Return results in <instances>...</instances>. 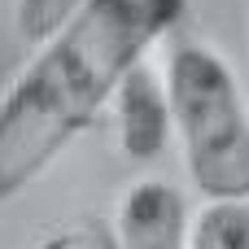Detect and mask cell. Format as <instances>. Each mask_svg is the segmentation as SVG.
Returning a JSON list of instances; mask_svg holds the SVG:
<instances>
[{
	"label": "cell",
	"mask_w": 249,
	"mask_h": 249,
	"mask_svg": "<svg viewBox=\"0 0 249 249\" xmlns=\"http://www.w3.org/2000/svg\"><path fill=\"white\" fill-rule=\"evenodd\" d=\"M188 249H249V201H210L193 223Z\"/></svg>",
	"instance_id": "cell-5"
},
{
	"label": "cell",
	"mask_w": 249,
	"mask_h": 249,
	"mask_svg": "<svg viewBox=\"0 0 249 249\" xmlns=\"http://www.w3.org/2000/svg\"><path fill=\"white\" fill-rule=\"evenodd\" d=\"M44 249H123L105 228H70L61 236H53Z\"/></svg>",
	"instance_id": "cell-7"
},
{
	"label": "cell",
	"mask_w": 249,
	"mask_h": 249,
	"mask_svg": "<svg viewBox=\"0 0 249 249\" xmlns=\"http://www.w3.org/2000/svg\"><path fill=\"white\" fill-rule=\"evenodd\" d=\"M171 118L188 175L210 201H249V114L232 70L201 44H179L166 61Z\"/></svg>",
	"instance_id": "cell-2"
},
{
	"label": "cell",
	"mask_w": 249,
	"mask_h": 249,
	"mask_svg": "<svg viewBox=\"0 0 249 249\" xmlns=\"http://www.w3.org/2000/svg\"><path fill=\"white\" fill-rule=\"evenodd\" d=\"M88 0H18L13 4V26L26 44H44L48 35H57Z\"/></svg>",
	"instance_id": "cell-6"
},
{
	"label": "cell",
	"mask_w": 249,
	"mask_h": 249,
	"mask_svg": "<svg viewBox=\"0 0 249 249\" xmlns=\"http://www.w3.org/2000/svg\"><path fill=\"white\" fill-rule=\"evenodd\" d=\"M171 96L166 88L153 79L149 66H131L118 83V136L131 162H153L166 149V131H171Z\"/></svg>",
	"instance_id": "cell-3"
},
{
	"label": "cell",
	"mask_w": 249,
	"mask_h": 249,
	"mask_svg": "<svg viewBox=\"0 0 249 249\" xmlns=\"http://www.w3.org/2000/svg\"><path fill=\"white\" fill-rule=\"evenodd\" d=\"M184 0H88L0 101V206L13 201L118 92Z\"/></svg>",
	"instance_id": "cell-1"
},
{
	"label": "cell",
	"mask_w": 249,
	"mask_h": 249,
	"mask_svg": "<svg viewBox=\"0 0 249 249\" xmlns=\"http://www.w3.org/2000/svg\"><path fill=\"white\" fill-rule=\"evenodd\" d=\"M188 219H184V197L171 184H136L123 197L118 214V245L123 249H184Z\"/></svg>",
	"instance_id": "cell-4"
}]
</instances>
